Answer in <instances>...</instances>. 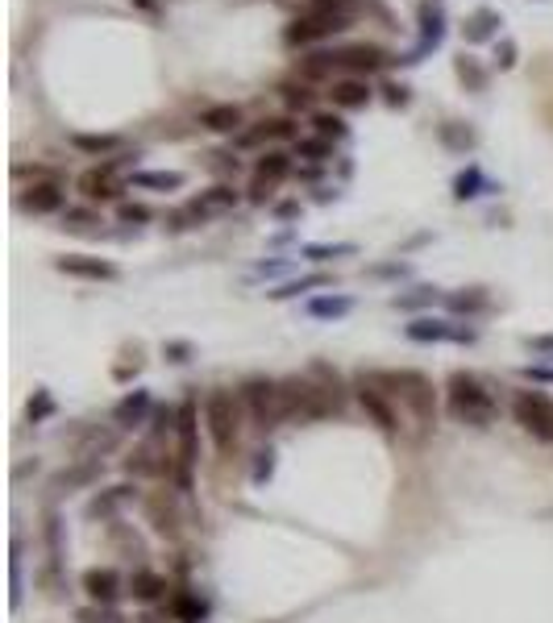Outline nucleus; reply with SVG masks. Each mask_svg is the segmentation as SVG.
<instances>
[{"label": "nucleus", "mask_w": 553, "mask_h": 623, "mask_svg": "<svg viewBox=\"0 0 553 623\" xmlns=\"http://www.w3.org/2000/svg\"><path fill=\"white\" fill-rule=\"evenodd\" d=\"M283 403L287 420H325L341 411V391H337V374L329 366H312V374H296L283 379Z\"/></svg>", "instance_id": "f257e3e1"}, {"label": "nucleus", "mask_w": 553, "mask_h": 623, "mask_svg": "<svg viewBox=\"0 0 553 623\" xmlns=\"http://www.w3.org/2000/svg\"><path fill=\"white\" fill-rule=\"evenodd\" d=\"M445 403H449V416L458 424H470V429H487L495 420V395L466 371H454L445 382Z\"/></svg>", "instance_id": "f03ea898"}, {"label": "nucleus", "mask_w": 553, "mask_h": 623, "mask_svg": "<svg viewBox=\"0 0 553 623\" xmlns=\"http://www.w3.org/2000/svg\"><path fill=\"white\" fill-rule=\"evenodd\" d=\"M366 379L375 382V387H383L387 395H400V403H408V411H412L420 424H433L437 395H433V382L420 371H370Z\"/></svg>", "instance_id": "7ed1b4c3"}, {"label": "nucleus", "mask_w": 553, "mask_h": 623, "mask_svg": "<svg viewBox=\"0 0 553 623\" xmlns=\"http://www.w3.org/2000/svg\"><path fill=\"white\" fill-rule=\"evenodd\" d=\"M237 400H242V408L250 411V420H254L262 432L279 429V424L287 420L283 382H275V379H246L242 382V391H237Z\"/></svg>", "instance_id": "20e7f679"}, {"label": "nucleus", "mask_w": 553, "mask_h": 623, "mask_svg": "<svg viewBox=\"0 0 553 623\" xmlns=\"http://www.w3.org/2000/svg\"><path fill=\"white\" fill-rule=\"evenodd\" d=\"M196 437H200V416L196 403H179L175 416V461H171V478L179 490H192V466H196Z\"/></svg>", "instance_id": "39448f33"}, {"label": "nucleus", "mask_w": 553, "mask_h": 623, "mask_svg": "<svg viewBox=\"0 0 553 623\" xmlns=\"http://www.w3.org/2000/svg\"><path fill=\"white\" fill-rule=\"evenodd\" d=\"M204 424H208V437H212V445H217L221 453H229V449L237 445V437H242V408H237V400L229 391H208Z\"/></svg>", "instance_id": "423d86ee"}, {"label": "nucleus", "mask_w": 553, "mask_h": 623, "mask_svg": "<svg viewBox=\"0 0 553 623\" xmlns=\"http://www.w3.org/2000/svg\"><path fill=\"white\" fill-rule=\"evenodd\" d=\"M512 416L528 437L553 445V400L545 395V391H520L516 403H512Z\"/></svg>", "instance_id": "0eeeda50"}, {"label": "nucleus", "mask_w": 553, "mask_h": 623, "mask_svg": "<svg viewBox=\"0 0 553 623\" xmlns=\"http://www.w3.org/2000/svg\"><path fill=\"white\" fill-rule=\"evenodd\" d=\"M287 175H291V154H283V150H267V154L258 158V166H254L250 200H254V204H267L271 195H275V187L283 183Z\"/></svg>", "instance_id": "6e6552de"}, {"label": "nucleus", "mask_w": 553, "mask_h": 623, "mask_svg": "<svg viewBox=\"0 0 553 623\" xmlns=\"http://www.w3.org/2000/svg\"><path fill=\"white\" fill-rule=\"evenodd\" d=\"M346 25H350V21H341V17L304 13V17H296L291 25H287L283 38H287V46H312V42H321V38H333V34H341Z\"/></svg>", "instance_id": "1a4fd4ad"}, {"label": "nucleus", "mask_w": 553, "mask_h": 623, "mask_svg": "<svg viewBox=\"0 0 553 623\" xmlns=\"http://www.w3.org/2000/svg\"><path fill=\"white\" fill-rule=\"evenodd\" d=\"M354 391H358V403H362V411L370 416V424H379L383 432H400V416H395L391 395H387L383 387H375V382L362 374Z\"/></svg>", "instance_id": "9d476101"}, {"label": "nucleus", "mask_w": 553, "mask_h": 623, "mask_svg": "<svg viewBox=\"0 0 553 623\" xmlns=\"http://www.w3.org/2000/svg\"><path fill=\"white\" fill-rule=\"evenodd\" d=\"M54 271L71 274V279H88V282L117 279V266L104 262V258H92V253H63V258H54Z\"/></svg>", "instance_id": "9b49d317"}, {"label": "nucleus", "mask_w": 553, "mask_h": 623, "mask_svg": "<svg viewBox=\"0 0 553 623\" xmlns=\"http://www.w3.org/2000/svg\"><path fill=\"white\" fill-rule=\"evenodd\" d=\"M404 332L408 341H474V329H458V324L437 321V316H420Z\"/></svg>", "instance_id": "f8f14e48"}, {"label": "nucleus", "mask_w": 553, "mask_h": 623, "mask_svg": "<svg viewBox=\"0 0 553 623\" xmlns=\"http://www.w3.org/2000/svg\"><path fill=\"white\" fill-rule=\"evenodd\" d=\"M387 50L383 46H370V42H354V46H341L337 50V67H350L358 75H370V71H383L387 67Z\"/></svg>", "instance_id": "ddd939ff"}, {"label": "nucleus", "mask_w": 553, "mask_h": 623, "mask_svg": "<svg viewBox=\"0 0 553 623\" xmlns=\"http://www.w3.org/2000/svg\"><path fill=\"white\" fill-rule=\"evenodd\" d=\"M17 204L25 208V213H38V216L59 213V208H63V187L54 183V179H46V183H34L30 192L17 195Z\"/></svg>", "instance_id": "4468645a"}, {"label": "nucleus", "mask_w": 553, "mask_h": 623, "mask_svg": "<svg viewBox=\"0 0 553 623\" xmlns=\"http://www.w3.org/2000/svg\"><path fill=\"white\" fill-rule=\"evenodd\" d=\"M79 192L88 195V200H117L121 195V183L113 175V166H92L79 175Z\"/></svg>", "instance_id": "2eb2a0df"}, {"label": "nucleus", "mask_w": 553, "mask_h": 623, "mask_svg": "<svg viewBox=\"0 0 553 623\" xmlns=\"http://www.w3.org/2000/svg\"><path fill=\"white\" fill-rule=\"evenodd\" d=\"M84 590H88L92 603L113 607L121 594V578L113 574V569H88V574H84Z\"/></svg>", "instance_id": "dca6fc26"}, {"label": "nucleus", "mask_w": 553, "mask_h": 623, "mask_svg": "<svg viewBox=\"0 0 553 623\" xmlns=\"http://www.w3.org/2000/svg\"><path fill=\"white\" fill-rule=\"evenodd\" d=\"M296 125L287 117H271V121H258L254 129H242L237 134V146H262V142H275V137H291Z\"/></svg>", "instance_id": "f3484780"}, {"label": "nucleus", "mask_w": 553, "mask_h": 623, "mask_svg": "<svg viewBox=\"0 0 553 623\" xmlns=\"http://www.w3.org/2000/svg\"><path fill=\"white\" fill-rule=\"evenodd\" d=\"M146 411H150V391H133V395H125L117 403L113 420H117L121 429H138V424H146Z\"/></svg>", "instance_id": "a211bd4d"}, {"label": "nucleus", "mask_w": 553, "mask_h": 623, "mask_svg": "<svg viewBox=\"0 0 553 623\" xmlns=\"http://www.w3.org/2000/svg\"><path fill=\"white\" fill-rule=\"evenodd\" d=\"M104 474V461L100 458H79V466H71V470H63L59 478H54V490H63V487H88V482H96V478Z\"/></svg>", "instance_id": "6ab92c4d"}, {"label": "nucleus", "mask_w": 553, "mask_h": 623, "mask_svg": "<svg viewBox=\"0 0 553 623\" xmlns=\"http://www.w3.org/2000/svg\"><path fill=\"white\" fill-rule=\"evenodd\" d=\"M499 25H504V17H499L495 9H479V13H470V17H466L462 34H466V42H487V38H495V34H499Z\"/></svg>", "instance_id": "aec40b11"}, {"label": "nucleus", "mask_w": 553, "mask_h": 623, "mask_svg": "<svg viewBox=\"0 0 553 623\" xmlns=\"http://www.w3.org/2000/svg\"><path fill=\"white\" fill-rule=\"evenodd\" d=\"M329 96L337 108H362L370 100V88H366V79H333Z\"/></svg>", "instance_id": "412c9836"}, {"label": "nucleus", "mask_w": 553, "mask_h": 623, "mask_svg": "<svg viewBox=\"0 0 553 623\" xmlns=\"http://www.w3.org/2000/svg\"><path fill=\"white\" fill-rule=\"evenodd\" d=\"M350 308H354L350 295H321V300L308 303V316H316V321H341V316H350Z\"/></svg>", "instance_id": "4be33fe9"}, {"label": "nucleus", "mask_w": 553, "mask_h": 623, "mask_svg": "<svg viewBox=\"0 0 553 623\" xmlns=\"http://www.w3.org/2000/svg\"><path fill=\"white\" fill-rule=\"evenodd\" d=\"M200 125L212 129V134H233V129L242 125V108H237V104H217V108H208L204 117H200Z\"/></svg>", "instance_id": "5701e85b"}, {"label": "nucleus", "mask_w": 553, "mask_h": 623, "mask_svg": "<svg viewBox=\"0 0 553 623\" xmlns=\"http://www.w3.org/2000/svg\"><path fill=\"white\" fill-rule=\"evenodd\" d=\"M129 594H133L138 603H154V598L167 594V582L158 574H150V569H142V574H133V582H129Z\"/></svg>", "instance_id": "b1692460"}, {"label": "nucleus", "mask_w": 553, "mask_h": 623, "mask_svg": "<svg viewBox=\"0 0 553 623\" xmlns=\"http://www.w3.org/2000/svg\"><path fill=\"white\" fill-rule=\"evenodd\" d=\"M133 187H150V192H179V187H183V175H179V171H138V175H133Z\"/></svg>", "instance_id": "393cba45"}, {"label": "nucleus", "mask_w": 553, "mask_h": 623, "mask_svg": "<svg viewBox=\"0 0 553 623\" xmlns=\"http://www.w3.org/2000/svg\"><path fill=\"white\" fill-rule=\"evenodd\" d=\"M71 146L84 150V154H113V150L121 146V137H113V134H75L71 137Z\"/></svg>", "instance_id": "a878e982"}, {"label": "nucleus", "mask_w": 553, "mask_h": 623, "mask_svg": "<svg viewBox=\"0 0 553 623\" xmlns=\"http://www.w3.org/2000/svg\"><path fill=\"white\" fill-rule=\"evenodd\" d=\"M316 287H329V274H304V279H296V282H283L279 292H271V300H296V295L316 292Z\"/></svg>", "instance_id": "bb28decb"}, {"label": "nucleus", "mask_w": 553, "mask_h": 623, "mask_svg": "<svg viewBox=\"0 0 553 623\" xmlns=\"http://www.w3.org/2000/svg\"><path fill=\"white\" fill-rule=\"evenodd\" d=\"M125 470H129V474H163V470H167V461H154V449L142 445V449H133V453H129Z\"/></svg>", "instance_id": "cd10ccee"}, {"label": "nucleus", "mask_w": 553, "mask_h": 623, "mask_svg": "<svg viewBox=\"0 0 553 623\" xmlns=\"http://www.w3.org/2000/svg\"><path fill=\"white\" fill-rule=\"evenodd\" d=\"M454 71H458V79H462L466 88L470 92H483L487 88V71L479 67V63L470 59V54H462V59H454Z\"/></svg>", "instance_id": "c85d7f7f"}, {"label": "nucleus", "mask_w": 553, "mask_h": 623, "mask_svg": "<svg viewBox=\"0 0 553 623\" xmlns=\"http://www.w3.org/2000/svg\"><path fill=\"white\" fill-rule=\"evenodd\" d=\"M308 13H325V17L354 21V13H358V0H308Z\"/></svg>", "instance_id": "c756f323"}, {"label": "nucleus", "mask_w": 553, "mask_h": 623, "mask_svg": "<svg viewBox=\"0 0 553 623\" xmlns=\"http://www.w3.org/2000/svg\"><path fill=\"white\" fill-rule=\"evenodd\" d=\"M312 129H316V137H325V142H341V137H346V121L337 117V113H316Z\"/></svg>", "instance_id": "7c9ffc66"}, {"label": "nucleus", "mask_w": 553, "mask_h": 623, "mask_svg": "<svg viewBox=\"0 0 553 623\" xmlns=\"http://www.w3.org/2000/svg\"><path fill=\"white\" fill-rule=\"evenodd\" d=\"M171 611H175L183 623H200V619H204V603H200V598H192V594H175V598H171Z\"/></svg>", "instance_id": "2f4dec72"}, {"label": "nucleus", "mask_w": 553, "mask_h": 623, "mask_svg": "<svg viewBox=\"0 0 553 623\" xmlns=\"http://www.w3.org/2000/svg\"><path fill=\"white\" fill-rule=\"evenodd\" d=\"M146 511H150V519H154V528L163 536H175V511H163V499H146Z\"/></svg>", "instance_id": "473e14b6"}, {"label": "nucleus", "mask_w": 553, "mask_h": 623, "mask_svg": "<svg viewBox=\"0 0 553 623\" xmlns=\"http://www.w3.org/2000/svg\"><path fill=\"white\" fill-rule=\"evenodd\" d=\"M449 308H454V312H483L487 308V295L479 292V287H470V292H454V295H449Z\"/></svg>", "instance_id": "72a5a7b5"}, {"label": "nucleus", "mask_w": 553, "mask_h": 623, "mask_svg": "<svg viewBox=\"0 0 553 623\" xmlns=\"http://www.w3.org/2000/svg\"><path fill=\"white\" fill-rule=\"evenodd\" d=\"M420 21H425V42H433V46H437V42H441V9H437V5H429V0H425V5H420Z\"/></svg>", "instance_id": "f704fd0d"}, {"label": "nucleus", "mask_w": 553, "mask_h": 623, "mask_svg": "<svg viewBox=\"0 0 553 623\" xmlns=\"http://www.w3.org/2000/svg\"><path fill=\"white\" fill-rule=\"evenodd\" d=\"M437 300V287H416V292H408V295H395V308H425V303H433Z\"/></svg>", "instance_id": "c9c22d12"}, {"label": "nucleus", "mask_w": 553, "mask_h": 623, "mask_svg": "<svg viewBox=\"0 0 553 623\" xmlns=\"http://www.w3.org/2000/svg\"><path fill=\"white\" fill-rule=\"evenodd\" d=\"M200 204H204V208H233L237 204V192H233V187H208V192L200 195Z\"/></svg>", "instance_id": "e433bc0d"}, {"label": "nucleus", "mask_w": 553, "mask_h": 623, "mask_svg": "<svg viewBox=\"0 0 553 623\" xmlns=\"http://www.w3.org/2000/svg\"><path fill=\"white\" fill-rule=\"evenodd\" d=\"M283 100L291 108H312V88H308V84H283Z\"/></svg>", "instance_id": "4c0bfd02"}, {"label": "nucleus", "mask_w": 553, "mask_h": 623, "mask_svg": "<svg viewBox=\"0 0 553 623\" xmlns=\"http://www.w3.org/2000/svg\"><path fill=\"white\" fill-rule=\"evenodd\" d=\"M337 253H354V245L341 242V245H304V258H312V262H329V258H337Z\"/></svg>", "instance_id": "58836bf2"}, {"label": "nucleus", "mask_w": 553, "mask_h": 623, "mask_svg": "<svg viewBox=\"0 0 553 623\" xmlns=\"http://www.w3.org/2000/svg\"><path fill=\"white\" fill-rule=\"evenodd\" d=\"M479 183H483V175L470 166V171H462V175L454 179V195H458V200H470V195H479V192H474Z\"/></svg>", "instance_id": "ea45409f"}, {"label": "nucleus", "mask_w": 553, "mask_h": 623, "mask_svg": "<svg viewBox=\"0 0 553 623\" xmlns=\"http://www.w3.org/2000/svg\"><path fill=\"white\" fill-rule=\"evenodd\" d=\"M75 619L79 623H121V615L113 611V607H84Z\"/></svg>", "instance_id": "a19ab883"}, {"label": "nucleus", "mask_w": 553, "mask_h": 623, "mask_svg": "<svg viewBox=\"0 0 553 623\" xmlns=\"http://www.w3.org/2000/svg\"><path fill=\"white\" fill-rule=\"evenodd\" d=\"M54 416V400H50L46 391H34V400H30V420L38 424V420Z\"/></svg>", "instance_id": "79ce46f5"}, {"label": "nucleus", "mask_w": 553, "mask_h": 623, "mask_svg": "<svg viewBox=\"0 0 553 623\" xmlns=\"http://www.w3.org/2000/svg\"><path fill=\"white\" fill-rule=\"evenodd\" d=\"M300 154H308V158H329L333 154V142H325V137H308V142H300Z\"/></svg>", "instance_id": "37998d69"}, {"label": "nucleus", "mask_w": 553, "mask_h": 623, "mask_svg": "<svg viewBox=\"0 0 553 623\" xmlns=\"http://www.w3.org/2000/svg\"><path fill=\"white\" fill-rule=\"evenodd\" d=\"M271 470H275V449H262L258 461H254V482H267Z\"/></svg>", "instance_id": "c03bdc74"}, {"label": "nucleus", "mask_w": 553, "mask_h": 623, "mask_svg": "<svg viewBox=\"0 0 553 623\" xmlns=\"http://www.w3.org/2000/svg\"><path fill=\"white\" fill-rule=\"evenodd\" d=\"M441 137L449 142V146H474V134H470V129H466V134H458L454 125H445V129H441Z\"/></svg>", "instance_id": "a18cd8bd"}, {"label": "nucleus", "mask_w": 553, "mask_h": 623, "mask_svg": "<svg viewBox=\"0 0 553 623\" xmlns=\"http://www.w3.org/2000/svg\"><path fill=\"white\" fill-rule=\"evenodd\" d=\"M495 59H499V67H512V63H516V42H499Z\"/></svg>", "instance_id": "49530a36"}, {"label": "nucleus", "mask_w": 553, "mask_h": 623, "mask_svg": "<svg viewBox=\"0 0 553 623\" xmlns=\"http://www.w3.org/2000/svg\"><path fill=\"white\" fill-rule=\"evenodd\" d=\"M121 221H150V213L142 204H121Z\"/></svg>", "instance_id": "de8ad7c7"}, {"label": "nucleus", "mask_w": 553, "mask_h": 623, "mask_svg": "<svg viewBox=\"0 0 553 623\" xmlns=\"http://www.w3.org/2000/svg\"><path fill=\"white\" fill-rule=\"evenodd\" d=\"M188 353H192V345H183V341H171L167 345V358L171 361H188Z\"/></svg>", "instance_id": "09e8293b"}, {"label": "nucleus", "mask_w": 553, "mask_h": 623, "mask_svg": "<svg viewBox=\"0 0 553 623\" xmlns=\"http://www.w3.org/2000/svg\"><path fill=\"white\" fill-rule=\"evenodd\" d=\"M387 100H391V104H404V100H408V88H404V84H387Z\"/></svg>", "instance_id": "8fccbe9b"}, {"label": "nucleus", "mask_w": 553, "mask_h": 623, "mask_svg": "<svg viewBox=\"0 0 553 623\" xmlns=\"http://www.w3.org/2000/svg\"><path fill=\"white\" fill-rule=\"evenodd\" d=\"M67 221H71V229H84V224H96V216L92 213H67Z\"/></svg>", "instance_id": "3c124183"}, {"label": "nucleus", "mask_w": 553, "mask_h": 623, "mask_svg": "<svg viewBox=\"0 0 553 623\" xmlns=\"http://www.w3.org/2000/svg\"><path fill=\"white\" fill-rule=\"evenodd\" d=\"M524 374L537 382H553V371H545V366H524Z\"/></svg>", "instance_id": "603ef678"}, {"label": "nucleus", "mask_w": 553, "mask_h": 623, "mask_svg": "<svg viewBox=\"0 0 553 623\" xmlns=\"http://www.w3.org/2000/svg\"><path fill=\"white\" fill-rule=\"evenodd\" d=\"M528 350H537V353H553V337H528Z\"/></svg>", "instance_id": "864d4df0"}]
</instances>
